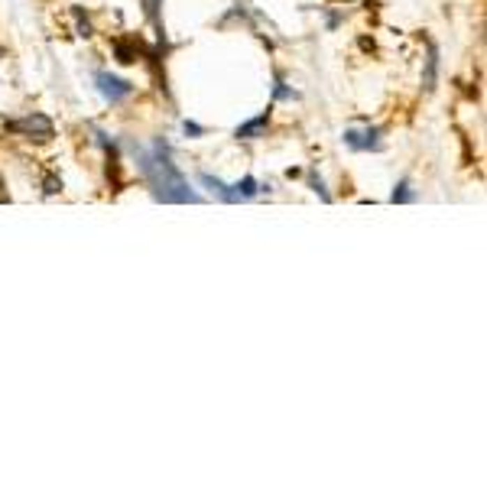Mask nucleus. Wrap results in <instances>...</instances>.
<instances>
[{
  "label": "nucleus",
  "mask_w": 487,
  "mask_h": 487,
  "mask_svg": "<svg viewBox=\"0 0 487 487\" xmlns=\"http://www.w3.org/2000/svg\"><path fill=\"white\" fill-rule=\"evenodd\" d=\"M140 172L147 176L160 202H202V195L192 192L176 163L169 160V147L163 140H156L153 153H140Z\"/></svg>",
  "instance_id": "1"
},
{
  "label": "nucleus",
  "mask_w": 487,
  "mask_h": 487,
  "mask_svg": "<svg viewBox=\"0 0 487 487\" xmlns=\"http://www.w3.org/2000/svg\"><path fill=\"white\" fill-rule=\"evenodd\" d=\"M7 130L13 133H23V137H36V140H52V121H49L46 114H29V117H23V121H10Z\"/></svg>",
  "instance_id": "2"
},
{
  "label": "nucleus",
  "mask_w": 487,
  "mask_h": 487,
  "mask_svg": "<svg viewBox=\"0 0 487 487\" xmlns=\"http://www.w3.org/2000/svg\"><path fill=\"white\" fill-rule=\"evenodd\" d=\"M94 82H98V91L107 98L111 104H121V101H127L133 91H137V84H130V82H123V78H117V75H111V72H98L94 75Z\"/></svg>",
  "instance_id": "3"
},
{
  "label": "nucleus",
  "mask_w": 487,
  "mask_h": 487,
  "mask_svg": "<svg viewBox=\"0 0 487 487\" xmlns=\"http://www.w3.org/2000/svg\"><path fill=\"white\" fill-rule=\"evenodd\" d=\"M345 143L351 150H380L384 140H380V127H367L364 133L357 130H345Z\"/></svg>",
  "instance_id": "4"
},
{
  "label": "nucleus",
  "mask_w": 487,
  "mask_h": 487,
  "mask_svg": "<svg viewBox=\"0 0 487 487\" xmlns=\"http://www.w3.org/2000/svg\"><path fill=\"white\" fill-rule=\"evenodd\" d=\"M267 127H270V114H260V117L241 123L234 130V137L237 140H260V137H267Z\"/></svg>",
  "instance_id": "5"
},
{
  "label": "nucleus",
  "mask_w": 487,
  "mask_h": 487,
  "mask_svg": "<svg viewBox=\"0 0 487 487\" xmlns=\"http://www.w3.org/2000/svg\"><path fill=\"white\" fill-rule=\"evenodd\" d=\"M435 78H439V49L429 46V56H426V75H422V88L432 91L435 88Z\"/></svg>",
  "instance_id": "6"
},
{
  "label": "nucleus",
  "mask_w": 487,
  "mask_h": 487,
  "mask_svg": "<svg viewBox=\"0 0 487 487\" xmlns=\"http://www.w3.org/2000/svg\"><path fill=\"white\" fill-rule=\"evenodd\" d=\"M231 188H234V202H247V198H253L257 192H260V188H257V179H253V176H244L241 182H237V186H231Z\"/></svg>",
  "instance_id": "7"
},
{
  "label": "nucleus",
  "mask_w": 487,
  "mask_h": 487,
  "mask_svg": "<svg viewBox=\"0 0 487 487\" xmlns=\"http://www.w3.org/2000/svg\"><path fill=\"white\" fill-rule=\"evenodd\" d=\"M114 56H117L121 66H133L137 62V46H130V43H114Z\"/></svg>",
  "instance_id": "8"
},
{
  "label": "nucleus",
  "mask_w": 487,
  "mask_h": 487,
  "mask_svg": "<svg viewBox=\"0 0 487 487\" xmlns=\"http://www.w3.org/2000/svg\"><path fill=\"white\" fill-rule=\"evenodd\" d=\"M390 198H394V202H416V192H412L410 182H400V186L394 188V195H390Z\"/></svg>",
  "instance_id": "9"
},
{
  "label": "nucleus",
  "mask_w": 487,
  "mask_h": 487,
  "mask_svg": "<svg viewBox=\"0 0 487 487\" xmlns=\"http://www.w3.org/2000/svg\"><path fill=\"white\" fill-rule=\"evenodd\" d=\"M273 94H276V101H290V98H296V91H292V88L283 82V78H276V88H273Z\"/></svg>",
  "instance_id": "10"
},
{
  "label": "nucleus",
  "mask_w": 487,
  "mask_h": 487,
  "mask_svg": "<svg viewBox=\"0 0 487 487\" xmlns=\"http://www.w3.org/2000/svg\"><path fill=\"white\" fill-rule=\"evenodd\" d=\"M72 13H75V20H78V36H91L94 29H91V23H88V17H82V10H72Z\"/></svg>",
  "instance_id": "11"
},
{
  "label": "nucleus",
  "mask_w": 487,
  "mask_h": 487,
  "mask_svg": "<svg viewBox=\"0 0 487 487\" xmlns=\"http://www.w3.org/2000/svg\"><path fill=\"white\" fill-rule=\"evenodd\" d=\"M43 192H46V195H56V192H62V179L46 176V182H43Z\"/></svg>",
  "instance_id": "12"
},
{
  "label": "nucleus",
  "mask_w": 487,
  "mask_h": 487,
  "mask_svg": "<svg viewBox=\"0 0 487 487\" xmlns=\"http://www.w3.org/2000/svg\"><path fill=\"white\" fill-rule=\"evenodd\" d=\"M309 186H312V188H315V192H319V195H322V198H325V202H331V195H328V192H325V182H322V179H319V176H309Z\"/></svg>",
  "instance_id": "13"
},
{
  "label": "nucleus",
  "mask_w": 487,
  "mask_h": 487,
  "mask_svg": "<svg viewBox=\"0 0 487 487\" xmlns=\"http://www.w3.org/2000/svg\"><path fill=\"white\" fill-rule=\"evenodd\" d=\"M182 130H186V137H202V133H205V127H198L195 121H186V123H182Z\"/></svg>",
  "instance_id": "14"
},
{
  "label": "nucleus",
  "mask_w": 487,
  "mask_h": 487,
  "mask_svg": "<svg viewBox=\"0 0 487 487\" xmlns=\"http://www.w3.org/2000/svg\"><path fill=\"white\" fill-rule=\"evenodd\" d=\"M143 7H147V17L156 23V7H160V0H143Z\"/></svg>",
  "instance_id": "15"
}]
</instances>
